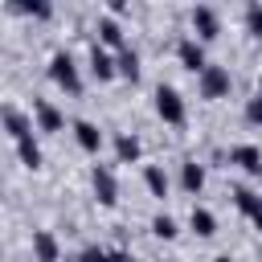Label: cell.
I'll return each instance as SVG.
<instances>
[{
    "mask_svg": "<svg viewBox=\"0 0 262 262\" xmlns=\"http://www.w3.org/2000/svg\"><path fill=\"white\" fill-rule=\"evenodd\" d=\"M49 78H53L61 90H70V94H82V78H78L70 53H53V61H49Z\"/></svg>",
    "mask_w": 262,
    "mask_h": 262,
    "instance_id": "1",
    "label": "cell"
},
{
    "mask_svg": "<svg viewBox=\"0 0 262 262\" xmlns=\"http://www.w3.org/2000/svg\"><path fill=\"white\" fill-rule=\"evenodd\" d=\"M196 86H201V98H225L229 86H233V78H229L225 66H209V70L196 78Z\"/></svg>",
    "mask_w": 262,
    "mask_h": 262,
    "instance_id": "2",
    "label": "cell"
},
{
    "mask_svg": "<svg viewBox=\"0 0 262 262\" xmlns=\"http://www.w3.org/2000/svg\"><path fill=\"white\" fill-rule=\"evenodd\" d=\"M156 115L164 119V123H184V98L172 90V86H156Z\"/></svg>",
    "mask_w": 262,
    "mask_h": 262,
    "instance_id": "3",
    "label": "cell"
},
{
    "mask_svg": "<svg viewBox=\"0 0 262 262\" xmlns=\"http://www.w3.org/2000/svg\"><path fill=\"white\" fill-rule=\"evenodd\" d=\"M90 184H94V196H98V205H115L119 201V184H115V172L111 168H102V164H94V172H90Z\"/></svg>",
    "mask_w": 262,
    "mask_h": 262,
    "instance_id": "4",
    "label": "cell"
},
{
    "mask_svg": "<svg viewBox=\"0 0 262 262\" xmlns=\"http://www.w3.org/2000/svg\"><path fill=\"white\" fill-rule=\"evenodd\" d=\"M176 57H180V66H184V70H192L196 78L209 70V61H205V45H201V41H192V37H184V41L176 45Z\"/></svg>",
    "mask_w": 262,
    "mask_h": 262,
    "instance_id": "5",
    "label": "cell"
},
{
    "mask_svg": "<svg viewBox=\"0 0 262 262\" xmlns=\"http://www.w3.org/2000/svg\"><path fill=\"white\" fill-rule=\"evenodd\" d=\"M33 115H37V127H41V131H49V135H57V131L66 127L61 111H57L49 98H37V102H33Z\"/></svg>",
    "mask_w": 262,
    "mask_h": 262,
    "instance_id": "6",
    "label": "cell"
},
{
    "mask_svg": "<svg viewBox=\"0 0 262 262\" xmlns=\"http://www.w3.org/2000/svg\"><path fill=\"white\" fill-rule=\"evenodd\" d=\"M192 29L201 33V41H213V37L221 33V20H217V12H213L209 4H196V8H192Z\"/></svg>",
    "mask_w": 262,
    "mask_h": 262,
    "instance_id": "7",
    "label": "cell"
},
{
    "mask_svg": "<svg viewBox=\"0 0 262 262\" xmlns=\"http://www.w3.org/2000/svg\"><path fill=\"white\" fill-rule=\"evenodd\" d=\"M33 258L37 262H57L61 258V246L49 229H33Z\"/></svg>",
    "mask_w": 262,
    "mask_h": 262,
    "instance_id": "8",
    "label": "cell"
},
{
    "mask_svg": "<svg viewBox=\"0 0 262 262\" xmlns=\"http://www.w3.org/2000/svg\"><path fill=\"white\" fill-rule=\"evenodd\" d=\"M90 74H94L98 82H106V78H115V74H119V61H115L102 45H94V49H90Z\"/></svg>",
    "mask_w": 262,
    "mask_h": 262,
    "instance_id": "9",
    "label": "cell"
},
{
    "mask_svg": "<svg viewBox=\"0 0 262 262\" xmlns=\"http://www.w3.org/2000/svg\"><path fill=\"white\" fill-rule=\"evenodd\" d=\"M74 139H78V147H82V151H90V156L102 147V131H98L94 123H86V119H78V123H74Z\"/></svg>",
    "mask_w": 262,
    "mask_h": 262,
    "instance_id": "10",
    "label": "cell"
},
{
    "mask_svg": "<svg viewBox=\"0 0 262 262\" xmlns=\"http://www.w3.org/2000/svg\"><path fill=\"white\" fill-rule=\"evenodd\" d=\"M229 164H237V168H246V172H262V147L242 143V147L229 151Z\"/></svg>",
    "mask_w": 262,
    "mask_h": 262,
    "instance_id": "11",
    "label": "cell"
},
{
    "mask_svg": "<svg viewBox=\"0 0 262 262\" xmlns=\"http://www.w3.org/2000/svg\"><path fill=\"white\" fill-rule=\"evenodd\" d=\"M4 131L12 135V143H20V139H29L33 135V123L20 115V111H12V106H4Z\"/></svg>",
    "mask_w": 262,
    "mask_h": 262,
    "instance_id": "12",
    "label": "cell"
},
{
    "mask_svg": "<svg viewBox=\"0 0 262 262\" xmlns=\"http://www.w3.org/2000/svg\"><path fill=\"white\" fill-rule=\"evenodd\" d=\"M233 201H237V209H242L250 221H262V192H254V188H237Z\"/></svg>",
    "mask_w": 262,
    "mask_h": 262,
    "instance_id": "13",
    "label": "cell"
},
{
    "mask_svg": "<svg viewBox=\"0 0 262 262\" xmlns=\"http://www.w3.org/2000/svg\"><path fill=\"white\" fill-rule=\"evenodd\" d=\"M188 225H192L196 237H213V233H217V217H213L209 209H196V205H192V213H188Z\"/></svg>",
    "mask_w": 262,
    "mask_h": 262,
    "instance_id": "14",
    "label": "cell"
},
{
    "mask_svg": "<svg viewBox=\"0 0 262 262\" xmlns=\"http://www.w3.org/2000/svg\"><path fill=\"white\" fill-rule=\"evenodd\" d=\"M180 184H184V192H201V188H205V168H201L196 160H184V168H180Z\"/></svg>",
    "mask_w": 262,
    "mask_h": 262,
    "instance_id": "15",
    "label": "cell"
},
{
    "mask_svg": "<svg viewBox=\"0 0 262 262\" xmlns=\"http://www.w3.org/2000/svg\"><path fill=\"white\" fill-rule=\"evenodd\" d=\"M139 151H143V147H139L135 135H119V139H115V156H119V164H135Z\"/></svg>",
    "mask_w": 262,
    "mask_h": 262,
    "instance_id": "16",
    "label": "cell"
},
{
    "mask_svg": "<svg viewBox=\"0 0 262 262\" xmlns=\"http://www.w3.org/2000/svg\"><path fill=\"white\" fill-rule=\"evenodd\" d=\"M16 156H20V164H25V168H33V172L41 168V147H37V139H33V135L16 143Z\"/></svg>",
    "mask_w": 262,
    "mask_h": 262,
    "instance_id": "17",
    "label": "cell"
},
{
    "mask_svg": "<svg viewBox=\"0 0 262 262\" xmlns=\"http://www.w3.org/2000/svg\"><path fill=\"white\" fill-rule=\"evenodd\" d=\"M115 61H119V74H123L127 82H139V53H135V49H123Z\"/></svg>",
    "mask_w": 262,
    "mask_h": 262,
    "instance_id": "18",
    "label": "cell"
},
{
    "mask_svg": "<svg viewBox=\"0 0 262 262\" xmlns=\"http://www.w3.org/2000/svg\"><path fill=\"white\" fill-rule=\"evenodd\" d=\"M143 180H147V188H151V196H164V192H168V176H164V168H156V164H147V172H143Z\"/></svg>",
    "mask_w": 262,
    "mask_h": 262,
    "instance_id": "19",
    "label": "cell"
},
{
    "mask_svg": "<svg viewBox=\"0 0 262 262\" xmlns=\"http://www.w3.org/2000/svg\"><path fill=\"white\" fill-rule=\"evenodd\" d=\"M151 233H156V237H164V242H172L180 229H176V221H172L168 213H156V217H151Z\"/></svg>",
    "mask_w": 262,
    "mask_h": 262,
    "instance_id": "20",
    "label": "cell"
},
{
    "mask_svg": "<svg viewBox=\"0 0 262 262\" xmlns=\"http://www.w3.org/2000/svg\"><path fill=\"white\" fill-rule=\"evenodd\" d=\"M98 37H102L106 45H123V29H119V20L102 16V20H98Z\"/></svg>",
    "mask_w": 262,
    "mask_h": 262,
    "instance_id": "21",
    "label": "cell"
},
{
    "mask_svg": "<svg viewBox=\"0 0 262 262\" xmlns=\"http://www.w3.org/2000/svg\"><path fill=\"white\" fill-rule=\"evenodd\" d=\"M246 33L262 37V4H250V8H246Z\"/></svg>",
    "mask_w": 262,
    "mask_h": 262,
    "instance_id": "22",
    "label": "cell"
},
{
    "mask_svg": "<svg viewBox=\"0 0 262 262\" xmlns=\"http://www.w3.org/2000/svg\"><path fill=\"white\" fill-rule=\"evenodd\" d=\"M12 8H16V12H29V16H41V20L53 12V8H49V4H41V0H25V4H12Z\"/></svg>",
    "mask_w": 262,
    "mask_h": 262,
    "instance_id": "23",
    "label": "cell"
},
{
    "mask_svg": "<svg viewBox=\"0 0 262 262\" xmlns=\"http://www.w3.org/2000/svg\"><path fill=\"white\" fill-rule=\"evenodd\" d=\"M246 123H254V127H262V90L246 102Z\"/></svg>",
    "mask_w": 262,
    "mask_h": 262,
    "instance_id": "24",
    "label": "cell"
},
{
    "mask_svg": "<svg viewBox=\"0 0 262 262\" xmlns=\"http://www.w3.org/2000/svg\"><path fill=\"white\" fill-rule=\"evenodd\" d=\"M70 262H111V254H102L98 246H86L78 258H70Z\"/></svg>",
    "mask_w": 262,
    "mask_h": 262,
    "instance_id": "25",
    "label": "cell"
},
{
    "mask_svg": "<svg viewBox=\"0 0 262 262\" xmlns=\"http://www.w3.org/2000/svg\"><path fill=\"white\" fill-rule=\"evenodd\" d=\"M111 262H135V258H131L127 250H115V254H111Z\"/></svg>",
    "mask_w": 262,
    "mask_h": 262,
    "instance_id": "26",
    "label": "cell"
},
{
    "mask_svg": "<svg viewBox=\"0 0 262 262\" xmlns=\"http://www.w3.org/2000/svg\"><path fill=\"white\" fill-rule=\"evenodd\" d=\"M213 262H233V258H229V254H217V258H213Z\"/></svg>",
    "mask_w": 262,
    "mask_h": 262,
    "instance_id": "27",
    "label": "cell"
},
{
    "mask_svg": "<svg viewBox=\"0 0 262 262\" xmlns=\"http://www.w3.org/2000/svg\"><path fill=\"white\" fill-rule=\"evenodd\" d=\"M254 225H258V233H262V221H254Z\"/></svg>",
    "mask_w": 262,
    "mask_h": 262,
    "instance_id": "28",
    "label": "cell"
},
{
    "mask_svg": "<svg viewBox=\"0 0 262 262\" xmlns=\"http://www.w3.org/2000/svg\"><path fill=\"white\" fill-rule=\"evenodd\" d=\"M258 176H262V172H258Z\"/></svg>",
    "mask_w": 262,
    "mask_h": 262,
    "instance_id": "29",
    "label": "cell"
}]
</instances>
